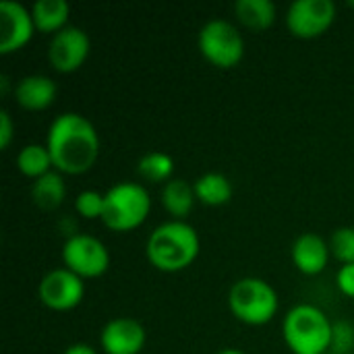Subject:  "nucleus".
Returning <instances> with one entry per match:
<instances>
[{
	"label": "nucleus",
	"mask_w": 354,
	"mask_h": 354,
	"mask_svg": "<svg viewBox=\"0 0 354 354\" xmlns=\"http://www.w3.org/2000/svg\"><path fill=\"white\" fill-rule=\"evenodd\" d=\"M68 15L71 6L66 0H37L31 6L33 25L41 33H58L64 27H68Z\"/></svg>",
	"instance_id": "16"
},
{
	"label": "nucleus",
	"mask_w": 354,
	"mask_h": 354,
	"mask_svg": "<svg viewBox=\"0 0 354 354\" xmlns=\"http://www.w3.org/2000/svg\"><path fill=\"white\" fill-rule=\"evenodd\" d=\"M62 354H97V351L89 344H83V342H77V344H71Z\"/></svg>",
	"instance_id": "26"
},
{
	"label": "nucleus",
	"mask_w": 354,
	"mask_h": 354,
	"mask_svg": "<svg viewBox=\"0 0 354 354\" xmlns=\"http://www.w3.org/2000/svg\"><path fill=\"white\" fill-rule=\"evenodd\" d=\"M147 342L145 328L131 317L110 319L100 336V344L106 354H139Z\"/></svg>",
	"instance_id": "12"
},
{
	"label": "nucleus",
	"mask_w": 354,
	"mask_h": 354,
	"mask_svg": "<svg viewBox=\"0 0 354 354\" xmlns=\"http://www.w3.org/2000/svg\"><path fill=\"white\" fill-rule=\"evenodd\" d=\"M58 87L54 79L46 75H27L15 85V100L23 110L39 112L54 104Z\"/></svg>",
	"instance_id": "14"
},
{
	"label": "nucleus",
	"mask_w": 354,
	"mask_h": 354,
	"mask_svg": "<svg viewBox=\"0 0 354 354\" xmlns=\"http://www.w3.org/2000/svg\"><path fill=\"white\" fill-rule=\"evenodd\" d=\"M151 212V199L143 185L118 183L104 193L102 222L114 232H129L139 228Z\"/></svg>",
	"instance_id": "4"
},
{
	"label": "nucleus",
	"mask_w": 354,
	"mask_h": 354,
	"mask_svg": "<svg viewBox=\"0 0 354 354\" xmlns=\"http://www.w3.org/2000/svg\"><path fill=\"white\" fill-rule=\"evenodd\" d=\"M193 187H195L197 201H201L203 205H209V207L226 205L234 193L230 178L222 172H205L193 183Z\"/></svg>",
	"instance_id": "17"
},
{
	"label": "nucleus",
	"mask_w": 354,
	"mask_h": 354,
	"mask_svg": "<svg viewBox=\"0 0 354 354\" xmlns=\"http://www.w3.org/2000/svg\"><path fill=\"white\" fill-rule=\"evenodd\" d=\"M137 172L139 176L145 180V183H153V185H160V183H168L172 180V172H174V162L168 153L164 151H149L145 153L139 164H137Z\"/></svg>",
	"instance_id": "21"
},
{
	"label": "nucleus",
	"mask_w": 354,
	"mask_h": 354,
	"mask_svg": "<svg viewBox=\"0 0 354 354\" xmlns=\"http://www.w3.org/2000/svg\"><path fill=\"white\" fill-rule=\"evenodd\" d=\"M278 295L274 286L261 278H241L228 292L232 315L247 326H266L278 313Z\"/></svg>",
	"instance_id": "5"
},
{
	"label": "nucleus",
	"mask_w": 354,
	"mask_h": 354,
	"mask_svg": "<svg viewBox=\"0 0 354 354\" xmlns=\"http://www.w3.org/2000/svg\"><path fill=\"white\" fill-rule=\"evenodd\" d=\"M75 212L85 220H102L104 214V193L97 191H81L75 199Z\"/></svg>",
	"instance_id": "23"
},
{
	"label": "nucleus",
	"mask_w": 354,
	"mask_h": 354,
	"mask_svg": "<svg viewBox=\"0 0 354 354\" xmlns=\"http://www.w3.org/2000/svg\"><path fill=\"white\" fill-rule=\"evenodd\" d=\"M17 168L27 178L37 180L44 174L52 172L54 170V164H52V158H50V151H48L46 145L31 143V145L21 147V151L17 156Z\"/></svg>",
	"instance_id": "20"
},
{
	"label": "nucleus",
	"mask_w": 354,
	"mask_h": 354,
	"mask_svg": "<svg viewBox=\"0 0 354 354\" xmlns=\"http://www.w3.org/2000/svg\"><path fill=\"white\" fill-rule=\"evenodd\" d=\"M62 263L79 278H100L110 268L106 245L91 234H73L62 245Z\"/></svg>",
	"instance_id": "7"
},
{
	"label": "nucleus",
	"mask_w": 354,
	"mask_h": 354,
	"mask_svg": "<svg viewBox=\"0 0 354 354\" xmlns=\"http://www.w3.org/2000/svg\"><path fill=\"white\" fill-rule=\"evenodd\" d=\"M292 263L295 268L305 276H317L322 274L330 263V243H326L315 232H305L292 243Z\"/></svg>",
	"instance_id": "13"
},
{
	"label": "nucleus",
	"mask_w": 354,
	"mask_h": 354,
	"mask_svg": "<svg viewBox=\"0 0 354 354\" xmlns=\"http://www.w3.org/2000/svg\"><path fill=\"white\" fill-rule=\"evenodd\" d=\"M199 249L197 230L183 220H170L153 228L147 239L145 255L156 270L174 274L187 270L197 259Z\"/></svg>",
	"instance_id": "2"
},
{
	"label": "nucleus",
	"mask_w": 354,
	"mask_h": 354,
	"mask_svg": "<svg viewBox=\"0 0 354 354\" xmlns=\"http://www.w3.org/2000/svg\"><path fill=\"white\" fill-rule=\"evenodd\" d=\"M218 354H245L243 351H239V348H224V351H220Z\"/></svg>",
	"instance_id": "27"
},
{
	"label": "nucleus",
	"mask_w": 354,
	"mask_h": 354,
	"mask_svg": "<svg viewBox=\"0 0 354 354\" xmlns=\"http://www.w3.org/2000/svg\"><path fill=\"white\" fill-rule=\"evenodd\" d=\"M46 147L54 170L60 174H85L100 158V135L89 118L77 112L56 116L48 129Z\"/></svg>",
	"instance_id": "1"
},
{
	"label": "nucleus",
	"mask_w": 354,
	"mask_h": 354,
	"mask_svg": "<svg viewBox=\"0 0 354 354\" xmlns=\"http://www.w3.org/2000/svg\"><path fill=\"white\" fill-rule=\"evenodd\" d=\"M234 15L247 29L263 31L276 21V4L272 0H239L234 4Z\"/></svg>",
	"instance_id": "19"
},
{
	"label": "nucleus",
	"mask_w": 354,
	"mask_h": 354,
	"mask_svg": "<svg viewBox=\"0 0 354 354\" xmlns=\"http://www.w3.org/2000/svg\"><path fill=\"white\" fill-rule=\"evenodd\" d=\"M89 50V35L81 27L68 25L56 35H52L48 46V60L58 73H75L85 64Z\"/></svg>",
	"instance_id": "10"
},
{
	"label": "nucleus",
	"mask_w": 354,
	"mask_h": 354,
	"mask_svg": "<svg viewBox=\"0 0 354 354\" xmlns=\"http://www.w3.org/2000/svg\"><path fill=\"white\" fill-rule=\"evenodd\" d=\"M336 282H338V288H340L342 295L354 299V263H351V266H342V268L338 270Z\"/></svg>",
	"instance_id": "24"
},
{
	"label": "nucleus",
	"mask_w": 354,
	"mask_h": 354,
	"mask_svg": "<svg viewBox=\"0 0 354 354\" xmlns=\"http://www.w3.org/2000/svg\"><path fill=\"white\" fill-rule=\"evenodd\" d=\"M195 201V187L185 178H172L162 189V205L174 220L185 222V218L193 212Z\"/></svg>",
	"instance_id": "15"
},
{
	"label": "nucleus",
	"mask_w": 354,
	"mask_h": 354,
	"mask_svg": "<svg viewBox=\"0 0 354 354\" xmlns=\"http://www.w3.org/2000/svg\"><path fill=\"white\" fill-rule=\"evenodd\" d=\"M35 25L31 10L21 2L2 0L0 2V54L19 52L33 37Z\"/></svg>",
	"instance_id": "11"
},
{
	"label": "nucleus",
	"mask_w": 354,
	"mask_h": 354,
	"mask_svg": "<svg viewBox=\"0 0 354 354\" xmlns=\"http://www.w3.org/2000/svg\"><path fill=\"white\" fill-rule=\"evenodd\" d=\"M282 334L295 354H328L334 342V324L315 305H297L286 313Z\"/></svg>",
	"instance_id": "3"
},
{
	"label": "nucleus",
	"mask_w": 354,
	"mask_h": 354,
	"mask_svg": "<svg viewBox=\"0 0 354 354\" xmlns=\"http://www.w3.org/2000/svg\"><path fill=\"white\" fill-rule=\"evenodd\" d=\"M328 354H338V353H328Z\"/></svg>",
	"instance_id": "29"
},
{
	"label": "nucleus",
	"mask_w": 354,
	"mask_h": 354,
	"mask_svg": "<svg viewBox=\"0 0 354 354\" xmlns=\"http://www.w3.org/2000/svg\"><path fill=\"white\" fill-rule=\"evenodd\" d=\"M330 253L342 266L354 263V228L342 226L332 232L330 236Z\"/></svg>",
	"instance_id": "22"
},
{
	"label": "nucleus",
	"mask_w": 354,
	"mask_h": 354,
	"mask_svg": "<svg viewBox=\"0 0 354 354\" xmlns=\"http://www.w3.org/2000/svg\"><path fill=\"white\" fill-rule=\"evenodd\" d=\"M64 197H66V185H64V176L58 170L44 174L31 185V199L44 212L58 209Z\"/></svg>",
	"instance_id": "18"
},
{
	"label": "nucleus",
	"mask_w": 354,
	"mask_h": 354,
	"mask_svg": "<svg viewBox=\"0 0 354 354\" xmlns=\"http://www.w3.org/2000/svg\"><path fill=\"white\" fill-rule=\"evenodd\" d=\"M348 6H351V8H354V0H351V2H348Z\"/></svg>",
	"instance_id": "28"
},
{
	"label": "nucleus",
	"mask_w": 354,
	"mask_h": 354,
	"mask_svg": "<svg viewBox=\"0 0 354 354\" xmlns=\"http://www.w3.org/2000/svg\"><path fill=\"white\" fill-rule=\"evenodd\" d=\"M336 21L332 0H295L286 10V27L299 39H313L326 33Z\"/></svg>",
	"instance_id": "8"
},
{
	"label": "nucleus",
	"mask_w": 354,
	"mask_h": 354,
	"mask_svg": "<svg viewBox=\"0 0 354 354\" xmlns=\"http://www.w3.org/2000/svg\"><path fill=\"white\" fill-rule=\"evenodd\" d=\"M85 297V282L66 268L50 270L39 282V301L52 311H71Z\"/></svg>",
	"instance_id": "9"
},
{
	"label": "nucleus",
	"mask_w": 354,
	"mask_h": 354,
	"mask_svg": "<svg viewBox=\"0 0 354 354\" xmlns=\"http://www.w3.org/2000/svg\"><path fill=\"white\" fill-rule=\"evenodd\" d=\"M203 58L218 68H232L245 56V39L241 31L226 19L207 21L197 37Z\"/></svg>",
	"instance_id": "6"
},
{
	"label": "nucleus",
	"mask_w": 354,
	"mask_h": 354,
	"mask_svg": "<svg viewBox=\"0 0 354 354\" xmlns=\"http://www.w3.org/2000/svg\"><path fill=\"white\" fill-rule=\"evenodd\" d=\"M12 135H15V124H12V118L6 110L0 112V147L6 149L12 141Z\"/></svg>",
	"instance_id": "25"
}]
</instances>
